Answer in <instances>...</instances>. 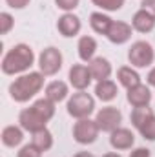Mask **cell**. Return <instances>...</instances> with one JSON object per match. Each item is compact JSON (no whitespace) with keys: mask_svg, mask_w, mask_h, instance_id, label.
I'll use <instances>...</instances> for the list:
<instances>
[{"mask_svg":"<svg viewBox=\"0 0 155 157\" xmlns=\"http://www.w3.org/2000/svg\"><path fill=\"white\" fill-rule=\"evenodd\" d=\"M33 64V51L29 46L26 44H18L15 46L11 51H7V55L2 60V71L7 75H15L20 73L24 70H28Z\"/></svg>","mask_w":155,"mask_h":157,"instance_id":"cell-1","label":"cell"},{"mask_svg":"<svg viewBox=\"0 0 155 157\" xmlns=\"http://www.w3.org/2000/svg\"><path fill=\"white\" fill-rule=\"evenodd\" d=\"M44 84L42 73H29V75H22L18 77L11 86H9V93L17 102H26L29 101Z\"/></svg>","mask_w":155,"mask_h":157,"instance_id":"cell-2","label":"cell"},{"mask_svg":"<svg viewBox=\"0 0 155 157\" xmlns=\"http://www.w3.org/2000/svg\"><path fill=\"white\" fill-rule=\"evenodd\" d=\"M131 122L148 141H155V115L148 106L135 108L131 112Z\"/></svg>","mask_w":155,"mask_h":157,"instance_id":"cell-3","label":"cell"},{"mask_svg":"<svg viewBox=\"0 0 155 157\" xmlns=\"http://www.w3.org/2000/svg\"><path fill=\"white\" fill-rule=\"evenodd\" d=\"M93 108H95L93 97H91L89 93H84V91L75 93V95L70 99V102H68V113H70L71 117H77V119L89 117V113L93 112Z\"/></svg>","mask_w":155,"mask_h":157,"instance_id":"cell-4","label":"cell"},{"mask_svg":"<svg viewBox=\"0 0 155 157\" xmlns=\"http://www.w3.org/2000/svg\"><path fill=\"white\" fill-rule=\"evenodd\" d=\"M128 59H130V62H131L133 66H137V68L150 66V64L153 62V49H152V46H150L148 42L139 40V42H135V44L130 48Z\"/></svg>","mask_w":155,"mask_h":157,"instance_id":"cell-5","label":"cell"},{"mask_svg":"<svg viewBox=\"0 0 155 157\" xmlns=\"http://www.w3.org/2000/svg\"><path fill=\"white\" fill-rule=\"evenodd\" d=\"M39 66H40V71L44 75H55L60 66H62V55L59 49L55 48H47L40 53V59H39Z\"/></svg>","mask_w":155,"mask_h":157,"instance_id":"cell-6","label":"cell"},{"mask_svg":"<svg viewBox=\"0 0 155 157\" xmlns=\"http://www.w3.org/2000/svg\"><path fill=\"white\" fill-rule=\"evenodd\" d=\"M97 133H99V126L95 121H89V119H80L73 126V137L80 144L93 143L97 139Z\"/></svg>","mask_w":155,"mask_h":157,"instance_id":"cell-7","label":"cell"},{"mask_svg":"<svg viewBox=\"0 0 155 157\" xmlns=\"http://www.w3.org/2000/svg\"><path fill=\"white\" fill-rule=\"evenodd\" d=\"M120 121H122V113L113 106L102 108L97 113V119H95L99 130H102V132H115L117 126L120 124Z\"/></svg>","mask_w":155,"mask_h":157,"instance_id":"cell-8","label":"cell"},{"mask_svg":"<svg viewBox=\"0 0 155 157\" xmlns=\"http://www.w3.org/2000/svg\"><path fill=\"white\" fill-rule=\"evenodd\" d=\"M18 121H20V126H22L24 130L31 132V133H35V132H39V130H44V128H46V122H47L40 113L35 112L33 106L28 108V110H22Z\"/></svg>","mask_w":155,"mask_h":157,"instance_id":"cell-9","label":"cell"},{"mask_svg":"<svg viewBox=\"0 0 155 157\" xmlns=\"http://www.w3.org/2000/svg\"><path fill=\"white\" fill-rule=\"evenodd\" d=\"M70 82L73 84V88L77 90H86L91 82V73H89V68L86 66H80L75 64L71 70H70Z\"/></svg>","mask_w":155,"mask_h":157,"instance_id":"cell-10","label":"cell"},{"mask_svg":"<svg viewBox=\"0 0 155 157\" xmlns=\"http://www.w3.org/2000/svg\"><path fill=\"white\" fill-rule=\"evenodd\" d=\"M150 99H152V93H150V90H148L146 86H142V84L133 86V88L128 90V102H130L131 106H135V108L148 106Z\"/></svg>","mask_w":155,"mask_h":157,"instance_id":"cell-11","label":"cell"},{"mask_svg":"<svg viewBox=\"0 0 155 157\" xmlns=\"http://www.w3.org/2000/svg\"><path fill=\"white\" fill-rule=\"evenodd\" d=\"M133 141H135L133 133L130 130H126V128H117L115 132H112V137H110L112 146L117 148V150H128V148H131Z\"/></svg>","mask_w":155,"mask_h":157,"instance_id":"cell-12","label":"cell"},{"mask_svg":"<svg viewBox=\"0 0 155 157\" xmlns=\"http://www.w3.org/2000/svg\"><path fill=\"white\" fill-rule=\"evenodd\" d=\"M106 37L112 40L113 44H124L126 40L131 37V26H128L126 22H112Z\"/></svg>","mask_w":155,"mask_h":157,"instance_id":"cell-13","label":"cell"},{"mask_svg":"<svg viewBox=\"0 0 155 157\" xmlns=\"http://www.w3.org/2000/svg\"><path fill=\"white\" fill-rule=\"evenodd\" d=\"M89 73H91V77L97 78V80H106L110 77V73H112V64L106 59H102V57L93 59L89 62Z\"/></svg>","mask_w":155,"mask_h":157,"instance_id":"cell-14","label":"cell"},{"mask_svg":"<svg viewBox=\"0 0 155 157\" xmlns=\"http://www.w3.org/2000/svg\"><path fill=\"white\" fill-rule=\"evenodd\" d=\"M59 31L64 37H73L80 31V20L75 15H64L59 18Z\"/></svg>","mask_w":155,"mask_h":157,"instance_id":"cell-15","label":"cell"},{"mask_svg":"<svg viewBox=\"0 0 155 157\" xmlns=\"http://www.w3.org/2000/svg\"><path fill=\"white\" fill-rule=\"evenodd\" d=\"M133 28L137 31H141V33H148V31H152L155 28V18L148 11L141 9V11H137L133 15Z\"/></svg>","mask_w":155,"mask_h":157,"instance_id":"cell-16","label":"cell"},{"mask_svg":"<svg viewBox=\"0 0 155 157\" xmlns=\"http://www.w3.org/2000/svg\"><path fill=\"white\" fill-rule=\"evenodd\" d=\"M66 95H68V86H66L62 80H55V82L47 84V88H46V97H47L49 101H53V102L64 101Z\"/></svg>","mask_w":155,"mask_h":157,"instance_id":"cell-17","label":"cell"},{"mask_svg":"<svg viewBox=\"0 0 155 157\" xmlns=\"http://www.w3.org/2000/svg\"><path fill=\"white\" fill-rule=\"evenodd\" d=\"M22 139H24L22 130L17 128V126H7V128H4V132H2V143H4L6 146H9V148L18 146V144L22 143Z\"/></svg>","mask_w":155,"mask_h":157,"instance_id":"cell-18","label":"cell"},{"mask_svg":"<svg viewBox=\"0 0 155 157\" xmlns=\"http://www.w3.org/2000/svg\"><path fill=\"white\" fill-rule=\"evenodd\" d=\"M95 93H97V97L100 99V101H112V99H115L117 97V86L115 82H112V80H99V84H97V88H95Z\"/></svg>","mask_w":155,"mask_h":157,"instance_id":"cell-19","label":"cell"},{"mask_svg":"<svg viewBox=\"0 0 155 157\" xmlns=\"http://www.w3.org/2000/svg\"><path fill=\"white\" fill-rule=\"evenodd\" d=\"M112 22H113V20H112L110 17L102 15V13H91V17H89L91 28H93L97 33H100V35H108V29H110Z\"/></svg>","mask_w":155,"mask_h":157,"instance_id":"cell-20","label":"cell"},{"mask_svg":"<svg viewBox=\"0 0 155 157\" xmlns=\"http://www.w3.org/2000/svg\"><path fill=\"white\" fill-rule=\"evenodd\" d=\"M95 49H97V42L91 39V37H82L78 40V55L82 60H91L93 55H95Z\"/></svg>","mask_w":155,"mask_h":157,"instance_id":"cell-21","label":"cell"},{"mask_svg":"<svg viewBox=\"0 0 155 157\" xmlns=\"http://www.w3.org/2000/svg\"><path fill=\"white\" fill-rule=\"evenodd\" d=\"M117 77H119V80H120V84L126 86L128 90L133 88V86H139V84H141V77H139V73L133 71L131 68H120L119 73H117Z\"/></svg>","mask_w":155,"mask_h":157,"instance_id":"cell-22","label":"cell"},{"mask_svg":"<svg viewBox=\"0 0 155 157\" xmlns=\"http://www.w3.org/2000/svg\"><path fill=\"white\" fill-rule=\"evenodd\" d=\"M31 144H35L40 152H46V150H49V148L53 146V137H51V133L44 128V130H39V132L33 133V143H31Z\"/></svg>","mask_w":155,"mask_h":157,"instance_id":"cell-23","label":"cell"},{"mask_svg":"<svg viewBox=\"0 0 155 157\" xmlns=\"http://www.w3.org/2000/svg\"><path fill=\"white\" fill-rule=\"evenodd\" d=\"M33 108H35V112H37V113H40V115L46 119V121H49V119L55 115V104H53V101H49L47 97H46V99H40V101H37V102L33 104Z\"/></svg>","mask_w":155,"mask_h":157,"instance_id":"cell-24","label":"cell"},{"mask_svg":"<svg viewBox=\"0 0 155 157\" xmlns=\"http://www.w3.org/2000/svg\"><path fill=\"white\" fill-rule=\"evenodd\" d=\"M91 2L102 9H108V11H115L124 6V0H91Z\"/></svg>","mask_w":155,"mask_h":157,"instance_id":"cell-25","label":"cell"},{"mask_svg":"<svg viewBox=\"0 0 155 157\" xmlns=\"http://www.w3.org/2000/svg\"><path fill=\"white\" fill-rule=\"evenodd\" d=\"M40 154H42V152H40L35 144H28V146H24V148L18 152V157H40Z\"/></svg>","mask_w":155,"mask_h":157,"instance_id":"cell-26","label":"cell"},{"mask_svg":"<svg viewBox=\"0 0 155 157\" xmlns=\"http://www.w3.org/2000/svg\"><path fill=\"white\" fill-rule=\"evenodd\" d=\"M0 22H2L0 33H2V35H6V33L11 29V26H13V17H11L9 13H2V15H0Z\"/></svg>","mask_w":155,"mask_h":157,"instance_id":"cell-27","label":"cell"},{"mask_svg":"<svg viewBox=\"0 0 155 157\" xmlns=\"http://www.w3.org/2000/svg\"><path fill=\"white\" fill-rule=\"evenodd\" d=\"M60 9H73L78 6V0H55Z\"/></svg>","mask_w":155,"mask_h":157,"instance_id":"cell-28","label":"cell"},{"mask_svg":"<svg viewBox=\"0 0 155 157\" xmlns=\"http://www.w3.org/2000/svg\"><path fill=\"white\" fill-rule=\"evenodd\" d=\"M141 6H142V9H144V11H148V13L155 18V0H142V4H141Z\"/></svg>","mask_w":155,"mask_h":157,"instance_id":"cell-29","label":"cell"},{"mask_svg":"<svg viewBox=\"0 0 155 157\" xmlns=\"http://www.w3.org/2000/svg\"><path fill=\"white\" fill-rule=\"evenodd\" d=\"M7 4L11 7H15V9H22V7H26L29 4V0H7Z\"/></svg>","mask_w":155,"mask_h":157,"instance_id":"cell-30","label":"cell"},{"mask_svg":"<svg viewBox=\"0 0 155 157\" xmlns=\"http://www.w3.org/2000/svg\"><path fill=\"white\" fill-rule=\"evenodd\" d=\"M130 157H150V150H146V148H137L135 152H131Z\"/></svg>","mask_w":155,"mask_h":157,"instance_id":"cell-31","label":"cell"},{"mask_svg":"<svg viewBox=\"0 0 155 157\" xmlns=\"http://www.w3.org/2000/svg\"><path fill=\"white\" fill-rule=\"evenodd\" d=\"M148 82H150L152 86H155V68L150 71V73H148Z\"/></svg>","mask_w":155,"mask_h":157,"instance_id":"cell-32","label":"cell"},{"mask_svg":"<svg viewBox=\"0 0 155 157\" xmlns=\"http://www.w3.org/2000/svg\"><path fill=\"white\" fill-rule=\"evenodd\" d=\"M75 157H93L91 154H88V152H80V154H77Z\"/></svg>","mask_w":155,"mask_h":157,"instance_id":"cell-33","label":"cell"},{"mask_svg":"<svg viewBox=\"0 0 155 157\" xmlns=\"http://www.w3.org/2000/svg\"><path fill=\"white\" fill-rule=\"evenodd\" d=\"M104 157H120V155H117V154H106Z\"/></svg>","mask_w":155,"mask_h":157,"instance_id":"cell-34","label":"cell"}]
</instances>
